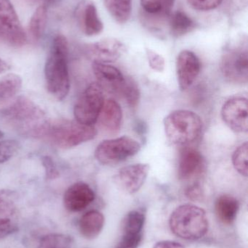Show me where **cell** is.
<instances>
[{"mask_svg": "<svg viewBox=\"0 0 248 248\" xmlns=\"http://www.w3.org/2000/svg\"><path fill=\"white\" fill-rule=\"evenodd\" d=\"M189 5L199 11H210L219 7L223 0H187Z\"/></svg>", "mask_w": 248, "mask_h": 248, "instance_id": "836d02e7", "label": "cell"}, {"mask_svg": "<svg viewBox=\"0 0 248 248\" xmlns=\"http://www.w3.org/2000/svg\"><path fill=\"white\" fill-rule=\"evenodd\" d=\"M165 131L170 142L186 145L196 141L203 128L202 119L190 110L171 112L164 119Z\"/></svg>", "mask_w": 248, "mask_h": 248, "instance_id": "277c9868", "label": "cell"}, {"mask_svg": "<svg viewBox=\"0 0 248 248\" xmlns=\"http://www.w3.org/2000/svg\"><path fill=\"white\" fill-rule=\"evenodd\" d=\"M170 33L175 37H181L194 30L195 23L192 18L182 11L173 13L169 18Z\"/></svg>", "mask_w": 248, "mask_h": 248, "instance_id": "44dd1931", "label": "cell"}, {"mask_svg": "<svg viewBox=\"0 0 248 248\" xmlns=\"http://www.w3.org/2000/svg\"><path fill=\"white\" fill-rule=\"evenodd\" d=\"M186 195L188 198L195 201L199 199L202 197V189L199 184H194L189 186L186 190Z\"/></svg>", "mask_w": 248, "mask_h": 248, "instance_id": "8d00e7d4", "label": "cell"}, {"mask_svg": "<svg viewBox=\"0 0 248 248\" xmlns=\"http://www.w3.org/2000/svg\"><path fill=\"white\" fill-rule=\"evenodd\" d=\"M9 69H10V65L4 60L0 58V74L8 71Z\"/></svg>", "mask_w": 248, "mask_h": 248, "instance_id": "f35d334b", "label": "cell"}, {"mask_svg": "<svg viewBox=\"0 0 248 248\" xmlns=\"http://www.w3.org/2000/svg\"><path fill=\"white\" fill-rule=\"evenodd\" d=\"M121 95L123 96L131 107L135 108L140 100V90L136 82L131 78H125Z\"/></svg>", "mask_w": 248, "mask_h": 248, "instance_id": "f546056e", "label": "cell"}, {"mask_svg": "<svg viewBox=\"0 0 248 248\" xmlns=\"http://www.w3.org/2000/svg\"><path fill=\"white\" fill-rule=\"evenodd\" d=\"M104 222V217L101 213L98 211H88L80 219V233L85 238H96L101 232Z\"/></svg>", "mask_w": 248, "mask_h": 248, "instance_id": "ffe728a7", "label": "cell"}, {"mask_svg": "<svg viewBox=\"0 0 248 248\" xmlns=\"http://www.w3.org/2000/svg\"><path fill=\"white\" fill-rule=\"evenodd\" d=\"M145 217L138 211H130L124 221L123 234H142Z\"/></svg>", "mask_w": 248, "mask_h": 248, "instance_id": "484cf974", "label": "cell"}, {"mask_svg": "<svg viewBox=\"0 0 248 248\" xmlns=\"http://www.w3.org/2000/svg\"><path fill=\"white\" fill-rule=\"evenodd\" d=\"M146 52H147V59H148L149 66L154 71L163 72L165 70V61L164 58L151 49H146Z\"/></svg>", "mask_w": 248, "mask_h": 248, "instance_id": "d6a6232c", "label": "cell"}, {"mask_svg": "<svg viewBox=\"0 0 248 248\" xmlns=\"http://www.w3.org/2000/svg\"><path fill=\"white\" fill-rule=\"evenodd\" d=\"M71 238L63 234H50L42 237L38 248H71Z\"/></svg>", "mask_w": 248, "mask_h": 248, "instance_id": "4316f807", "label": "cell"}, {"mask_svg": "<svg viewBox=\"0 0 248 248\" xmlns=\"http://www.w3.org/2000/svg\"><path fill=\"white\" fill-rule=\"evenodd\" d=\"M239 208L238 201L234 197L228 195H221L215 202V214L221 223L230 225L235 220Z\"/></svg>", "mask_w": 248, "mask_h": 248, "instance_id": "d6986e66", "label": "cell"}, {"mask_svg": "<svg viewBox=\"0 0 248 248\" xmlns=\"http://www.w3.org/2000/svg\"><path fill=\"white\" fill-rule=\"evenodd\" d=\"M68 41L58 35L52 41L45 66L47 90L57 100L62 101L70 90L68 67Z\"/></svg>", "mask_w": 248, "mask_h": 248, "instance_id": "7a4b0ae2", "label": "cell"}, {"mask_svg": "<svg viewBox=\"0 0 248 248\" xmlns=\"http://www.w3.org/2000/svg\"><path fill=\"white\" fill-rule=\"evenodd\" d=\"M0 40L14 47H21L27 36L10 0H0Z\"/></svg>", "mask_w": 248, "mask_h": 248, "instance_id": "ba28073f", "label": "cell"}, {"mask_svg": "<svg viewBox=\"0 0 248 248\" xmlns=\"http://www.w3.org/2000/svg\"><path fill=\"white\" fill-rule=\"evenodd\" d=\"M20 148V144L16 140L0 141V163H4L14 157Z\"/></svg>", "mask_w": 248, "mask_h": 248, "instance_id": "4dcf8cb0", "label": "cell"}, {"mask_svg": "<svg viewBox=\"0 0 248 248\" xmlns=\"http://www.w3.org/2000/svg\"><path fill=\"white\" fill-rule=\"evenodd\" d=\"M248 145L247 141L237 147L232 155V163L234 169L242 176L247 177Z\"/></svg>", "mask_w": 248, "mask_h": 248, "instance_id": "83f0119b", "label": "cell"}, {"mask_svg": "<svg viewBox=\"0 0 248 248\" xmlns=\"http://www.w3.org/2000/svg\"><path fill=\"white\" fill-rule=\"evenodd\" d=\"M97 131L93 125L77 121L59 120L50 122L45 138L60 148L67 149L93 140Z\"/></svg>", "mask_w": 248, "mask_h": 248, "instance_id": "5b68a950", "label": "cell"}, {"mask_svg": "<svg viewBox=\"0 0 248 248\" xmlns=\"http://www.w3.org/2000/svg\"><path fill=\"white\" fill-rule=\"evenodd\" d=\"M90 52L94 61L109 63L119 59L126 52V47L118 39L107 38L92 45Z\"/></svg>", "mask_w": 248, "mask_h": 248, "instance_id": "e0dca14e", "label": "cell"}, {"mask_svg": "<svg viewBox=\"0 0 248 248\" xmlns=\"http://www.w3.org/2000/svg\"><path fill=\"white\" fill-rule=\"evenodd\" d=\"M205 165L202 154L196 149L184 147L179 154L178 176L183 181L190 180L199 176Z\"/></svg>", "mask_w": 248, "mask_h": 248, "instance_id": "5bb4252c", "label": "cell"}, {"mask_svg": "<svg viewBox=\"0 0 248 248\" xmlns=\"http://www.w3.org/2000/svg\"><path fill=\"white\" fill-rule=\"evenodd\" d=\"M3 136H4V134H3L2 131H0V140H1V138H2Z\"/></svg>", "mask_w": 248, "mask_h": 248, "instance_id": "60d3db41", "label": "cell"}, {"mask_svg": "<svg viewBox=\"0 0 248 248\" xmlns=\"http://www.w3.org/2000/svg\"><path fill=\"white\" fill-rule=\"evenodd\" d=\"M135 130H136L137 132L138 133H144L145 130H147V128H146V125L144 124L138 123L136 124V128H135Z\"/></svg>", "mask_w": 248, "mask_h": 248, "instance_id": "ab89813d", "label": "cell"}, {"mask_svg": "<svg viewBox=\"0 0 248 248\" xmlns=\"http://www.w3.org/2000/svg\"><path fill=\"white\" fill-rule=\"evenodd\" d=\"M109 14L117 23H125L131 17L132 0H103Z\"/></svg>", "mask_w": 248, "mask_h": 248, "instance_id": "7402d4cb", "label": "cell"}, {"mask_svg": "<svg viewBox=\"0 0 248 248\" xmlns=\"http://www.w3.org/2000/svg\"><path fill=\"white\" fill-rule=\"evenodd\" d=\"M142 240V234H123L116 248H137Z\"/></svg>", "mask_w": 248, "mask_h": 248, "instance_id": "d590c367", "label": "cell"}, {"mask_svg": "<svg viewBox=\"0 0 248 248\" xmlns=\"http://www.w3.org/2000/svg\"><path fill=\"white\" fill-rule=\"evenodd\" d=\"M17 230L15 217L0 216V240L8 237Z\"/></svg>", "mask_w": 248, "mask_h": 248, "instance_id": "1f68e13d", "label": "cell"}, {"mask_svg": "<svg viewBox=\"0 0 248 248\" xmlns=\"http://www.w3.org/2000/svg\"><path fill=\"white\" fill-rule=\"evenodd\" d=\"M104 102L103 89L98 83L90 84L74 106L75 120L85 125H94L99 119Z\"/></svg>", "mask_w": 248, "mask_h": 248, "instance_id": "52a82bcc", "label": "cell"}, {"mask_svg": "<svg viewBox=\"0 0 248 248\" xmlns=\"http://www.w3.org/2000/svg\"><path fill=\"white\" fill-rule=\"evenodd\" d=\"M98 121L100 128L108 134H117L122 122V108L119 103L112 99L104 102Z\"/></svg>", "mask_w": 248, "mask_h": 248, "instance_id": "ac0fdd59", "label": "cell"}, {"mask_svg": "<svg viewBox=\"0 0 248 248\" xmlns=\"http://www.w3.org/2000/svg\"><path fill=\"white\" fill-rule=\"evenodd\" d=\"M21 87V78L16 74H7L0 78V102L10 100L18 93Z\"/></svg>", "mask_w": 248, "mask_h": 248, "instance_id": "cb8c5ba5", "label": "cell"}, {"mask_svg": "<svg viewBox=\"0 0 248 248\" xmlns=\"http://www.w3.org/2000/svg\"><path fill=\"white\" fill-rule=\"evenodd\" d=\"M77 18L80 29L87 36H96L103 31V23L98 14L97 9L90 0H84L79 4Z\"/></svg>", "mask_w": 248, "mask_h": 248, "instance_id": "2e32d148", "label": "cell"}, {"mask_svg": "<svg viewBox=\"0 0 248 248\" xmlns=\"http://www.w3.org/2000/svg\"><path fill=\"white\" fill-rule=\"evenodd\" d=\"M153 248H185L177 242L170 241V240H164L158 242Z\"/></svg>", "mask_w": 248, "mask_h": 248, "instance_id": "74e56055", "label": "cell"}, {"mask_svg": "<svg viewBox=\"0 0 248 248\" xmlns=\"http://www.w3.org/2000/svg\"><path fill=\"white\" fill-rule=\"evenodd\" d=\"M200 68V61L192 51L183 50L179 54L176 60V72L181 90L183 91L192 86L199 75Z\"/></svg>", "mask_w": 248, "mask_h": 248, "instance_id": "7c38bea8", "label": "cell"}, {"mask_svg": "<svg viewBox=\"0 0 248 248\" xmlns=\"http://www.w3.org/2000/svg\"><path fill=\"white\" fill-rule=\"evenodd\" d=\"M47 21L48 9L45 4H42L35 10L29 22V33L33 41L41 39L46 29Z\"/></svg>", "mask_w": 248, "mask_h": 248, "instance_id": "603a6c76", "label": "cell"}, {"mask_svg": "<svg viewBox=\"0 0 248 248\" xmlns=\"http://www.w3.org/2000/svg\"><path fill=\"white\" fill-rule=\"evenodd\" d=\"M221 70L224 78L234 84H246L248 81L247 48H234L223 55Z\"/></svg>", "mask_w": 248, "mask_h": 248, "instance_id": "9c48e42d", "label": "cell"}, {"mask_svg": "<svg viewBox=\"0 0 248 248\" xmlns=\"http://www.w3.org/2000/svg\"><path fill=\"white\" fill-rule=\"evenodd\" d=\"M16 199L17 195L13 191L8 189L0 190V216L15 217Z\"/></svg>", "mask_w": 248, "mask_h": 248, "instance_id": "f1b7e54d", "label": "cell"}, {"mask_svg": "<svg viewBox=\"0 0 248 248\" xmlns=\"http://www.w3.org/2000/svg\"><path fill=\"white\" fill-rule=\"evenodd\" d=\"M1 116L20 134L45 138L50 121L39 106L26 97H19L1 110Z\"/></svg>", "mask_w": 248, "mask_h": 248, "instance_id": "6da1fadb", "label": "cell"}, {"mask_svg": "<svg viewBox=\"0 0 248 248\" xmlns=\"http://www.w3.org/2000/svg\"><path fill=\"white\" fill-rule=\"evenodd\" d=\"M175 0H141L143 10L147 14L157 17L170 15Z\"/></svg>", "mask_w": 248, "mask_h": 248, "instance_id": "d4e9b609", "label": "cell"}, {"mask_svg": "<svg viewBox=\"0 0 248 248\" xmlns=\"http://www.w3.org/2000/svg\"><path fill=\"white\" fill-rule=\"evenodd\" d=\"M169 224L175 235L187 240L202 238L208 232L209 227L206 212L191 204L176 208L170 216Z\"/></svg>", "mask_w": 248, "mask_h": 248, "instance_id": "3957f363", "label": "cell"}, {"mask_svg": "<svg viewBox=\"0 0 248 248\" xmlns=\"http://www.w3.org/2000/svg\"><path fill=\"white\" fill-rule=\"evenodd\" d=\"M95 200L93 189L84 182H77L66 191L64 203L66 208L71 212H79L85 209Z\"/></svg>", "mask_w": 248, "mask_h": 248, "instance_id": "9a60e30c", "label": "cell"}, {"mask_svg": "<svg viewBox=\"0 0 248 248\" xmlns=\"http://www.w3.org/2000/svg\"><path fill=\"white\" fill-rule=\"evenodd\" d=\"M141 145L136 140L124 136L112 140H104L96 147L95 157L105 166H112L125 161L136 155Z\"/></svg>", "mask_w": 248, "mask_h": 248, "instance_id": "8992f818", "label": "cell"}, {"mask_svg": "<svg viewBox=\"0 0 248 248\" xmlns=\"http://www.w3.org/2000/svg\"><path fill=\"white\" fill-rule=\"evenodd\" d=\"M92 68L97 78V83L103 90L120 94L125 78L118 68L98 61H93Z\"/></svg>", "mask_w": 248, "mask_h": 248, "instance_id": "4fadbf2b", "label": "cell"}, {"mask_svg": "<svg viewBox=\"0 0 248 248\" xmlns=\"http://www.w3.org/2000/svg\"><path fill=\"white\" fill-rule=\"evenodd\" d=\"M42 166L45 169V177L48 180H54L59 176L60 173L52 157L45 155L41 158Z\"/></svg>", "mask_w": 248, "mask_h": 248, "instance_id": "e575fe53", "label": "cell"}, {"mask_svg": "<svg viewBox=\"0 0 248 248\" xmlns=\"http://www.w3.org/2000/svg\"><path fill=\"white\" fill-rule=\"evenodd\" d=\"M149 169V166L147 163L125 166L119 169L116 173L115 182L125 192L129 194L135 193L144 185Z\"/></svg>", "mask_w": 248, "mask_h": 248, "instance_id": "8fae6325", "label": "cell"}, {"mask_svg": "<svg viewBox=\"0 0 248 248\" xmlns=\"http://www.w3.org/2000/svg\"><path fill=\"white\" fill-rule=\"evenodd\" d=\"M221 117L230 128L237 133L248 130V99L234 97L227 100L221 109Z\"/></svg>", "mask_w": 248, "mask_h": 248, "instance_id": "30bf717a", "label": "cell"}]
</instances>
